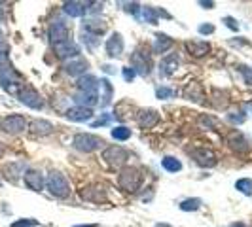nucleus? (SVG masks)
<instances>
[{
    "instance_id": "29",
    "label": "nucleus",
    "mask_w": 252,
    "mask_h": 227,
    "mask_svg": "<svg viewBox=\"0 0 252 227\" xmlns=\"http://www.w3.org/2000/svg\"><path fill=\"white\" fill-rule=\"evenodd\" d=\"M201 204H203V201L199 197H189V199H184L178 206H180L182 212H195V210L201 208Z\"/></svg>"
},
{
    "instance_id": "47",
    "label": "nucleus",
    "mask_w": 252,
    "mask_h": 227,
    "mask_svg": "<svg viewBox=\"0 0 252 227\" xmlns=\"http://www.w3.org/2000/svg\"><path fill=\"white\" fill-rule=\"evenodd\" d=\"M74 227H97V224H82V226H74Z\"/></svg>"
},
{
    "instance_id": "41",
    "label": "nucleus",
    "mask_w": 252,
    "mask_h": 227,
    "mask_svg": "<svg viewBox=\"0 0 252 227\" xmlns=\"http://www.w3.org/2000/svg\"><path fill=\"white\" fill-rule=\"evenodd\" d=\"M224 23H226L227 28H231V30H239V23H237V19H233V17H224Z\"/></svg>"
},
{
    "instance_id": "24",
    "label": "nucleus",
    "mask_w": 252,
    "mask_h": 227,
    "mask_svg": "<svg viewBox=\"0 0 252 227\" xmlns=\"http://www.w3.org/2000/svg\"><path fill=\"white\" fill-rule=\"evenodd\" d=\"M142 12V21L144 23H150V25H158V21H159V15H165V17H169L163 10H159V8H154V6H146V8H142L140 10Z\"/></svg>"
},
{
    "instance_id": "9",
    "label": "nucleus",
    "mask_w": 252,
    "mask_h": 227,
    "mask_svg": "<svg viewBox=\"0 0 252 227\" xmlns=\"http://www.w3.org/2000/svg\"><path fill=\"white\" fill-rule=\"evenodd\" d=\"M50 38H51V44L55 46V44H61V42H66V40H70V30H68V25L61 21V19H57V21H53L50 27Z\"/></svg>"
},
{
    "instance_id": "43",
    "label": "nucleus",
    "mask_w": 252,
    "mask_h": 227,
    "mask_svg": "<svg viewBox=\"0 0 252 227\" xmlns=\"http://www.w3.org/2000/svg\"><path fill=\"white\" fill-rule=\"evenodd\" d=\"M199 6H203V8H207V10H211V8L215 6V2H211V0H209V2H205V0H201V2H199Z\"/></svg>"
},
{
    "instance_id": "2",
    "label": "nucleus",
    "mask_w": 252,
    "mask_h": 227,
    "mask_svg": "<svg viewBox=\"0 0 252 227\" xmlns=\"http://www.w3.org/2000/svg\"><path fill=\"white\" fill-rule=\"evenodd\" d=\"M46 188L57 199H66L70 195V184L64 178V174H61L59 170H51L50 174H48V178H46Z\"/></svg>"
},
{
    "instance_id": "10",
    "label": "nucleus",
    "mask_w": 252,
    "mask_h": 227,
    "mask_svg": "<svg viewBox=\"0 0 252 227\" xmlns=\"http://www.w3.org/2000/svg\"><path fill=\"white\" fill-rule=\"evenodd\" d=\"M124 48H126V44H124L122 34H120V32H112L110 38L106 40L104 51H106V55H108L110 59H116V57H120V55L124 53Z\"/></svg>"
},
{
    "instance_id": "45",
    "label": "nucleus",
    "mask_w": 252,
    "mask_h": 227,
    "mask_svg": "<svg viewBox=\"0 0 252 227\" xmlns=\"http://www.w3.org/2000/svg\"><path fill=\"white\" fill-rule=\"evenodd\" d=\"M102 70H104L106 74H112V72H114V70H112V66H110V64H104V66H102Z\"/></svg>"
},
{
    "instance_id": "35",
    "label": "nucleus",
    "mask_w": 252,
    "mask_h": 227,
    "mask_svg": "<svg viewBox=\"0 0 252 227\" xmlns=\"http://www.w3.org/2000/svg\"><path fill=\"white\" fill-rule=\"evenodd\" d=\"M124 6H126V12L131 13V15H135V17H139V12L142 10L139 2H127V4H124Z\"/></svg>"
},
{
    "instance_id": "50",
    "label": "nucleus",
    "mask_w": 252,
    "mask_h": 227,
    "mask_svg": "<svg viewBox=\"0 0 252 227\" xmlns=\"http://www.w3.org/2000/svg\"><path fill=\"white\" fill-rule=\"evenodd\" d=\"M2 153H4V144L0 142V157H2Z\"/></svg>"
},
{
    "instance_id": "8",
    "label": "nucleus",
    "mask_w": 252,
    "mask_h": 227,
    "mask_svg": "<svg viewBox=\"0 0 252 227\" xmlns=\"http://www.w3.org/2000/svg\"><path fill=\"white\" fill-rule=\"evenodd\" d=\"M191 157L203 169H213V167L218 165L216 153L211 148H195V150H191Z\"/></svg>"
},
{
    "instance_id": "14",
    "label": "nucleus",
    "mask_w": 252,
    "mask_h": 227,
    "mask_svg": "<svg viewBox=\"0 0 252 227\" xmlns=\"http://www.w3.org/2000/svg\"><path fill=\"white\" fill-rule=\"evenodd\" d=\"M184 48H186V51H188L191 57L201 59V57H205L211 51V44L205 42V40H189V42L184 44Z\"/></svg>"
},
{
    "instance_id": "42",
    "label": "nucleus",
    "mask_w": 252,
    "mask_h": 227,
    "mask_svg": "<svg viewBox=\"0 0 252 227\" xmlns=\"http://www.w3.org/2000/svg\"><path fill=\"white\" fill-rule=\"evenodd\" d=\"M227 121H231V123H237V125H241V123L245 121V115H243V114H239V115H235V114H227Z\"/></svg>"
},
{
    "instance_id": "46",
    "label": "nucleus",
    "mask_w": 252,
    "mask_h": 227,
    "mask_svg": "<svg viewBox=\"0 0 252 227\" xmlns=\"http://www.w3.org/2000/svg\"><path fill=\"white\" fill-rule=\"evenodd\" d=\"M4 51V36H2V30H0V53Z\"/></svg>"
},
{
    "instance_id": "13",
    "label": "nucleus",
    "mask_w": 252,
    "mask_h": 227,
    "mask_svg": "<svg viewBox=\"0 0 252 227\" xmlns=\"http://www.w3.org/2000/svg\"><path fill=\"white\" fill-rule=\"evenodd\" d=\"M53 50L57 53L59 59H76L80 55V48L78 44L72 42V40H66V42H61V44H55Z\"/></svg>"
},
{
    "instance_id": "20",
    "label": "nucleus",
    "mask_w": 252,
    "mask_h": 227,
    "mask_svg": "<svg viewBox=\"0 0 252 227\" xmlns=\"http://www.w3.org/2000/svg\"><path fill=\"white\" fill-rule=\"evenodd\" d=\"M76 85H78V91H84V93H97V89H99V80L93 74L80 76Z\"/></svg>"
},
{
    "instance_id": "27",
    "label": "nucleus",
    "mask_w": 252,
    "mask_h": 227,
    "mask_svg": "<svg viewBox=\"0 0 252 227\" xmlns=\"http://www.w3.org/2000/svg\"><path fill=\"white\" fill-rule=\"evenodd\" d=\"M74 101L78 102V106H84V108H91L99 102V95L97 93H84V91H78L74 95Z\"/></svg>"
},
{
    "instance_id": "28",
    "label": "nucleus",
    "mask_w": 252,
    "mask_h": 227,
    "mask_svg": "<svg viewBox=\"0 0 252 227\" xmlns=\"http://www.w3.org/2000/svg\"><path fill=\"white\" fill-rule=\"evenodd\" d=\"M99 87H101L102 91H104V93L101 95V99H102V101H101V106L104 108V106H108V104H110V101H112L114 89H112V84H110V82H108L106 78H102L101 82H99Z\"/></svg>"
},
{
    "instance_id": "19",
    "label": "nucleus",
    "mask_w": 252,
    "mask_h": 227,
    "mask_svg": "<svg viewBox=\"0 0 252 227\" xmlns=\"http://www.w3.org/2000/svg\"><path fill=\"white\" fill-rule=\"evenodd\" d=\"M66 119H70V121H88L93 117V110L91 108H84V106H72V108H68L66 112Z\"/></svg>"
},
{
    "instance_id": "7",
    "label": "nucleus",
    "mask_w": 252,
    "mask_h": 227,
    "mask_svg": "<svg viewBox=\"0 0 252 227\" xmlns=\"http://www.w3.org/2000/svg\"><path fill=\"white\" fill-rule=\"evenodd\" d=\"M17 99L23 102L25 106L32 108V110H42V108H44V99L40 97V93H38L34 87L25 85V87L17 93Z\"/></svg>"
},
{
    "instance_id": "4",
    "label": "nucleus",
    "mask_w": 252,
    "mask_h": 227,
    "mask_svg": "<svg viewBox=\"0 0 252 227\" xmlns=\"http://www.w3.org/2000/svg\"><path fill=\"white\" fill-rule=\"evenodd\" d=\"M102 159L104 163H108L110 167H124L129 159V151L124 146H108L102 151Z\"/></svg>"
},
{
    "instance_id": "37",
    "label": "nucleus",
    "mask_w": 252,
    "mask_h": 227,
    "mask_svg": "<svg viewBox=\"0 0 252 227\" xmlns=\"http://www.w3.org/2000/svg\"><path fill=\"white\" fill-rule=\"evenodd\" d=\"M110 119H112V117H110V114H104L102 117H99V119H95V121L91 123V127H93V129H97V127L108 125V123H110Z\"/></svg>"
},
{
    "instance_id": "15",
    "label": "nucleus",
    "mask_w": 252,
    "mask_h": 227,
    "mask_svg": "<svg viewBox=\"0 0 252 227\" xmlns=\"http://www.w3.org/2000/svg\"><path fill=\"white\" fill-rule=\"evenodd\" d=\"M227 144L231 146V150H235L237 153H245V151L251 150L249 140L245 139V135L239 133V131H231V133L227 135Z\"/></svg>"
},
{
    "instance_id": "31",
    "label": "nucleus",
    "mask_w": 252,
    "mask_h": 227,
    "mask_svg": "<svg viewBox=\"0 0 252 227\" xmlns=\"http://www.w3.org/2000/svg\"><path fill=\"white\" fill-rule=\"evenodd\" d=\"M110 135H112L114 140H122V142H126V140L131 139V129L126 125H118L110 131Z\"/></svg>"
},
{
    "instance_id": "34",
    "label": "nucleus",
    "mask_w": 252,
    "mask_h": 227,
    "mask_svg": "<svg viewBox=\"0 0 252 227\" xmlns=\"http://www.w3.org/2000/svg\"><path fill=\"white\" fill-rule=\"evenodd\" d=\"M36 226H38L36 220H32V218H21V220L13 222L10 227H36Z\"/></svg>"
},
{
    "instance_id": "40",
    "label": "nucleus",
    "mask_w": 252,
    "mask_h": 227,
    "mask_svg": "<svg viewBox=\"0 0 252 227\" xmlns=\"http://www.w3.org/2000/svg\"><path fill=\"white\" fill-rule=\"evenodd\" d=\"M197 32H199V34H213V32H215V25H211V23L205 25V23H203V25L197 27Z\"/></svg>"
},
{
    "instance_id": "17",
    "label": "nucleus",
    "mask_w": 252,
    "mask_h": 227,
    "mask_svg": "<svg viewBox=\"0 0 252 227\" xmlns=\"http://www.w3.org/2000/svg\"><path fill=\"white\" fill-rule=\"evenodd\" d=\"M178 64H180V57L177 53H171V55H165L159 63V74L161 76H173L177 72Z\"/></svg>"
},
{
    "instance_id": "11",
    "label": "nucleus",
    "mask_w": 252,
    "mask_h": 227,
    "mask_svg": "<svg viewBox=\"0 0 252 227\" xmlns=\"http://www.w3.org/2000/svg\"><path fill=\"white\" fill-rule=\"evenodd\" d=\"M23 180H25L27 188L31 189V191H36V193H40V191L44 189V186H46V180L42 176V172H40V170H34V169L25 170V172H23Z\"/></svg>"
},
{
    "instance_id": "26",
    "label": "nucleus",
    "mask_w": 252,
    "mask_h": 227,
    "mask_svg": "<svg viewBox=\"0 0 252 227\" xmlns=\"http://www.w3.org/2000/svg\"><path fill=\"white\" fill-rule=\"evenodd\" d=\"M86 68H88V61H84V59H70L68 63H64V72L70 76H80L86 72Z\"/></svg>"
},
{
    "instance_id": "21",
    "label": "nucleus",
    "mask_w": 252,
    "mask_h": 227,
    "mask_svg": "<svg viewBox=\"0 0 252 227\" xmlns=\"http://www.w3.org/2000/svg\"><path fill=\"white\" fill-rule=\"evenodd\" d=\"M82 197L86 201L91 202H104L106 201V195H104V189L101 186H89V188L82 189Z\"/></svg>"
},
{
    "instance_id": "32",
    "label": "nucleus",
    "mask_w": 252,
    "mask_h": 227,
    "mask_svg": "<svg viewBox=\"0 0 252 227\" xmlns=\"http://www.w3.org/2000/svg\"><path fill=\"white\" fill-rule=\"evenodd\" d=\"M235 189L247 197H252V178H239L235 182Z\"/></svg>"
},
{
    "instance_id": "23",
    "label": "nucleus",
    "mask_w": 252,
    "mask_h": 227,
    "mask_svg": "<svg viewBox=\"0 0 252 227\" xmlns=\"http://www.w3.org/2000/svg\"><path fill=\"white\" fill-rule=\"evenodd\" d=\"M53 129L55 127L51 125L50 121H46V119H34L31 123V133L36 135V137H48V135L53 133Z\"/></svg>"
},
{
    "instance_id": "39",
    "label": "nucleus",
    "mask_w": 252,
    "mask_h": 227,
    "mask_svg": "<svg viewBox=\"0 0 252 227\" xmlns=\"http://www.w3.org/2000/svg\"><path fill=\"white\" fill-rule=\"evenodd\" d=\"M199 123L205 127H216L218 125V121H216L215 117H211V115H201L199 117Z\"/></svg>"
},
{
    "instance_id": "5",
    "label": "nucleus",
    "mask_w": 252,
    "mask_h": 227,
    "mask_svg": "<svg viewBox=\"0 0 252 227\" xmlns=\"http://www.w3.org/2000/svg\"><path fill=\"white\" fill-rule=\"evenodd\" d=\"M0 127H2V131L8 133V135H19V133H23L27 129V119L21 114H10V115H6V117L2 119Z\"/></svg>"
},
{
    "instance_id": "18",
    "label": "nucleus",
    "mask_w": 252,
    "mask_h": 227,
    "mask_svg": "<svg viewBox=\"0 0 252 227\" xmlns=\"http://www.w3.org/2000/svg\"><path fill=\"white\" fill-rule=\"evenodd\" d=\"M184 99H188V101H193V102H205V91H203L201 84H197V82H189L188 85L184 87Z\"/></svg>"
},
{
    "instance_id": "3",
    "label": "nucleus",
    "mask_w": 252,
    "mask_h": 227,
    "mask_svg": "<svg viewBox=\"0 0 252 227\" xmlns=\"http://www.w3.org/2000/svg\"><path fill=\"white\" fill-rule=\"evenodd\" d=\"M104 140L97 135H91V133H78L72 139V146H74L78 151H84V153H91V151L99 150Z\"/></svg>"
},
{
    "instance_id": "25",
    "label": "nucleus",
    "mask_w": 252,
    "mask_h": 227,
    "mask_svg": "<svg viewBox=\"0 0 252 227\" xmlns=\"http://www.w3.org/2000/svg\"><path fill=\"white\" fill-rule=\"evenodd\" d=\"M173 38H169L167 34H156V40H154V46H152V50L154 53H167V51L173 48Z\"/></svg>"
},
{
    "instance_id": "48",
    "label": "nucleus",
    "mask_w": 252,
    "mask_h": 227,
    "mask_svg": "<svg viewBox=\"0 0 252 227\" xmlns=\"http://www.w3.org/2000/svg\"><path fill=\"white\" fill-rule=\"evenodd\" d=\"M229 227H247L245 224H241V222H235V224H231Z\"/></svg>"
},
{
    "instance_id": "38",
    "label": "nucleus",
    "mask_w": 252,
    "mask_h": 227,
    "mask_svg": "<svg viewBox=\"0 0 252 227\" xmlns=\"http://www.w3.org/2000/svg\"><path fill=\"white\" fill-rule=\"evenodd\" d=\"M122 74H124V80H126L127 84H131L133 80H135V76H137V72L131 68V66H126L124 70H122Z\"/></svg>"
},
{
    "instance_id": "30",
    "label": "nucleus",
    "mask_w": 252,
    "mask_h": 227,
    "mask_svg": "<svg viewBox=\"0 0 252 227\" xmlns=\"http://www.w3.org/2000/svg\"><path fill=\"white\" fill-rule=\"evenodd\" d=\"M161 167H163L167 172H178V170H182V163H180V159L173 157V155L163 157V159H161Z\"/></svg>"
},
{
    "instance_id": "22",
    "label": "nucleus",
    "mask_w": 252,
    "mask_h": 227,
    "mask_svg": "<svg viewBox=\"0 0 252 227\" xmlns=\"http://www.w3.org/2000/svg\"><path fill=\"white\" fill-rule=\"evenodd\" d=\"M84 30H86L88 34H93V36H101V34L106 32V23L101 21V19L91 17V19H86V21H84Z\"/></svg>"
},
{
    "instance_id": "49",
    "label": "nucleus",
    "mask_w": 252,
    "mask_h": 227,
    "mask_svg": "<svg viewBox=\"0 0 252 227\" xmlns=\"http://www.w3.org/2000/svg\"><path fill=\"white\" fill-rule=\"evenodd\" d=\"M156 227H171L169 224H156Z\"/></svg>"
},
{
    "instance_id": "12",
    "label": "nucleus",
    "mask_w": 252,
    "mask_h": 227,
    "mask_svg": "<svg viewBox=\"0 0 252 227\" xmlns=\"http://www.w3.org/2000/svg\"><path fill=\"white\" fill-rule=\"evenodd\" d=\"M159 119H161V115L154 108L139 110V114H137V123H139L140 129H152V127H156L159 123Z\"/></svg>"
},
{
    "instance_id": "6",
    "label": "nucleus",
    "mask_w": 252,
    "mask_h": 227,
    "mask_svg": "<svg viewBox=\"0 0 252 227\" xmlns=\"http://www.w3.org/2000/svg\"><path fill=\"white\" fill-rule=\"evenodd\" d=\"M150 66H152L150 64V53H148L146 50L139 48V50L131 55V68H133L137 74L148 76L150 74Z\"/></svg>"
},
{
    "instance_id": "44",
    "label": "nucleus",
    "mask_w": 252,
    "mask_h": 227,
    "mask_svg": "<svg viewBox=\"0 0 252 227\" xmlns=\"http://www.w3.org/2000/svg\"><path fill=\"white\" fill-rule=\"evenodd\" d=\"M231 46H247L245 40H231Z\"/></svg>"
},
{
    "instance_id": "33",
    "label": "nucleus",
    "mask_w": 252,
    "mask_h": 227,
    "mask_svg": "<svg viewBox=\"0 0 252 227\" xmlns=\"http://www.w3.org/2000/svg\"><path fill=\"white\" fill-rule=\"evenodd\" d=\"M156 97L159 99V101H167V99H175L177 97V91L171 87H165V85H161V87L156 89Z\"/></svg>"
},
{
    "instance_id": "1",
    "label": "nucleus",
    "mask_w": 252,
    "mask_h": 227,
    "mask_svg": "<svg viewBox=\"0 0 252 227\" xmlns=\"http://www.w3.org/2000/svg\"><path fill=\"white\" fill-rule=\"evenodd\" d=\"M142 184V172L137 167H122L120 174H118V186L124 189L126 193H135L139 191Z\"/></svg>"
},
{
    "instance_id": "16",
    "label": "nucleus",
    "mask_w": 252,
    "mask_h": 227,
    "mask_svg": "<svg viewBox=\"0 0 252 227\" xmlns=\"http://www.w3.org/2000/svg\"><path fill=\"white\" fill-rule=\"evenodd\" d=\"M91 2H78V0H70L63 4V12L70 17H84L86 12H89Z\"/></svg>"
},
{
    "instance_id": "36",
    "label": "nucleus",
    "mask_w": 252,
    "mask_h": 227,
    "mask_svg": "<svg viewBox=\"0 0 252 227\" xmlns=\"http://www.w3.org/2000/svg\"><path fill=\"white\" fill-rule=\"evenodd\" d=\"M241 74H243V78H245V84L249 85V87H252V68H249V66H239Z\"/></svg>"
}]
</instances>
